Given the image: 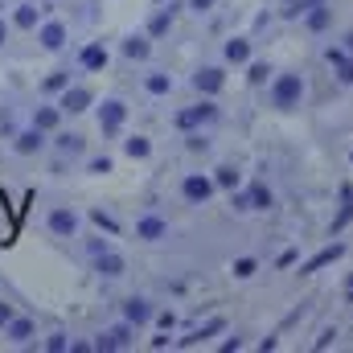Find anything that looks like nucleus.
I'll use <instances>...</instances> for the list:
<instances>
[{"mask_svg":"<svg viewBox=\"0 0 353 353\" xmlns=\"http://www.w3.org/2000/svg\"><path fill=\"white\" fill-rule=\"evenodd\" d=\"M300 99H304V79L300 74H279L271 83V107L292 111V107H300Z\"/></svg>","mask_w":353,"mask_h":353,"instance_id":"1","label":"nucleus"},{"mask_svg":"<svg viewBox=\"0 0 353 353\" xmlns=\"http://www.w3.org/2000/svg\"><path fill=\"white\" fill-rule=\"evenodd\" d=\"M218 119V107H214V99H201V103H193V107H185V111H176L173 123L181 132H193V128H201V123H214Z\"/></svg>","mask_w":353,"mask_h":353,"instance_id":"2","label":"nucleus"},{"mask_svg":"<svg viewBox=\"0 0 353 353\" xmlns=\"http://www.w3.org/2000/svg\"><path fill=\"white\" fill-rule=\"evenodd\" d=\"M181 193H185V201L189 205H205L210 197H214V181L201 173H189L185 181H181Z\"/></svg>","mask_w":353,"mask_h":353,"instance_id":"3","label":"nucleus"},{"mask_svg":"<svg viewBox=\"0 0 353 353\" xmlns=\"http://www.w3.org/2000/svg\"><path fill=\"white\" fill-rule=\"evenodd\" d=\"M123 119H128V107H123L119 99H103V107H99V128H103V136H115V132L123 128Z\"/></svg>","mask_w":353,"mask_h":353,"instance_id":"4","label":"nucleus"},{"mask_svg":"<svg viewBox=\"0 0 353 353\" xmlns=\"http://www.w3.org/2000/svg\"><path fill=\"white\" fill-rule=\"evenodd\" d=\"M128 345H132V321H123V325H115V329H107V333H99V341H94V350H99V353L128 350Z\"/></svg>","mask_w":353,"mask_h":353,"instance_id":"5","label":"nucleus"},{"mask_svg":"<svg viewBox=\"0 0 353 353\" xmlns=\"http://www.w3.org/2000/svg\"><path fill=\"white\" fill-rule=\"evenodd\" d=\"M66 37H70V29H66L62 21H46V25L37 29V41H41L46 50H62V46H66Z\"/></svg>","mask_w":353,"mask_h":353,"instance_id":"6","label":"nucleus"},{"mask_svg":"<svg viewBox=\"0 0 353 353\" xmlns=\"http://www.w3.org/2000/svg\"><path fill=\"white\" fill-rule=\"evenodd\" d=\"M50 230H54L58 239H74V234H79V218H74L70 210H50Z\"/></svg>","mask_w":353,"mask_h":353,"instance_id":"7","label":"nucleus"},{"mask_svg":"<svg viewBox=\"0 0 353 353\" xmlns=\"http://www.w3.org/2000/svg\"><path fill=\"white\" fill-rule=\"evenodd\" d=\"M136 234H140L144 243H157V239H165V234H169V222H165V218H157V214H144V218L136 222Z\"/></svg>","mask_w":353,"mask_h":353,"instance_id":"8","label":"nucleus"},{"mask_svg":"<svg viewBox=\"0 0 353 353\" xmlns=\"http://www.w3.org/2000/svg\"><path fill=\"white\" fill-rule=\"evenodd\" d=\"M341 255H345V247H341V243H333V247H325V251H316V255H312V259H308V263L300 267V275H316V271H321V267L337 263V259H341Z\"/></svg>","mask_w":353,"mask_h":353,"instance_id":"9","label":"nucleus"},{"mask_svg":"<svg viewBox=\"0 0 353 353\" xmlns=\"http://www.w3.org/2000/svg\"><path fill=\"white\" fill-rule=\"evenodd\" d=\"M123 321H132V325H148V321H152V304H148L144 296L123 300Z\"/></svg>","mask_w":353,"mask_h":353,"instance_id":"10","label":"nucleus"},{"mask_svg":"<svg viewBox=\"0 0 353 353\" xmlns=\"http://www.w3.org/2000/svg\"><path fill=\"white\" fill-rule=\"evenodd\" d=\"M222 83H226V79H222V70H218V66H201V70L193 74V87L201 90V94H218Z\"/></svg>","mask_w":353,"mask_h":353,"instance_id":"11","label":"nucleus"},{"mask_svg":"<svg viewBox=\"0 0 353 353\" xmlns=\"http://www.w3.org/2000/svg\"><path fill=\"white\" fill-rule=\"evenodd\" d=\"M94 271H99V275H107V279L123 275V255H119V251H111V247H107V251H99V255H94Z\"/></svg>","mask_w":353,"mask_h":353,"instance_id":"12","label":"nucleus"},{"mask_svg":"<svg viewBox=\"0 0 353 353\" xmlns=\"http://www.w3.org/2000/svg\"><path fill=\"white\" fill-rule=\"evenodd\" d=\"M62 111H70V115H79V111H87L90 107V90L87 87H66L62 90V103H58Z\"/></svg>","mask_w":353,"mask_h":353,"instance_id":"13","label":"nucleus"},{"mask_svg":"<svg viewBox=\"0 0 353 353\" xmlns=\"http://www.w3.org/2000/svg\"><path fill=\"white\" fill-rule=\"evenodd\" d=\"M12 148H17L21 157H33V152H41V148H46V132H41V128H29V132H21V136H17V144H12Z\"/></svg>","mask_w":353,"mask_h":353,"instance_id":"14","label":"nucleus"},{"mask_svg":"<svg viewBox=\"0 0 353 353\" xmlns=\"http://www.w3.org/2000/svg\"><path fill=\"white\" fill-rule=\"evenodd\" d=\"M325 58H329V66L337 70V79H341V83H353V54H350V50H329Z\"/></svg>","mask_w":353,"mask_h":353,"instance_id":"15","label":"nucleus"},{"mask_svg":"<svg viewBox=\"0 0 353 353\" xmlns=\"http://www.w3.org/2000/svg\"><path fill=\"white\" fill-rule=\"evenodd\" d=\"M58 123H62V107H37V111H33V128L54 132Z\"/></svg>","mask_w":353,"mask_h":353,"instance_id":"16","label":"nucleus"},{"mask_svg":"<svg viewBox=\"0 0 353 353\" xmlns=\"http://www.w3.org/2000/svg\"><path fill=\"white\" fill-rule=\"evenodd\" d=\"M4 337H8V341H29V337H33V321H29V316H12V321L4 325Z\"/></svg>","mask_w":353,"mask_h":353,"instance_id":"17","label":"nucleus"},{"mask_svg":"<svg viewBox=\"0 0 353 353\" xmlns=\"http://www.w3.org/2000/svg\"><path fill=\"white\" fill-rule=\"evenodd\" d=\"M173 21H176V8H161V12L148 21V37H165V33L173 29Z\"/></svg>","mask_w":353,"mask_h":353,"instance_id":"18","label":"nucleus"},{"mask_svg":"<svg viewBox=\"0 0 353 353\" xmlns=\"http://www.w3.org/2000/svg\"><path fill=\"white\" fill-rule=\"evenodd\" d=\"M247 58H251V41H247V37H230V41H226V62L243 66Z\"/></svg>","mask_w":353,"mask_h":353,"instance_id":"19","label":"nucleus"},{"mask_svg":"<svg viewBox=\"0 0 353 353\" xmlns=\"http://www.w3.org/2000/svg\"><path fill=\"white\" fill-rule=\"evenodd\" d=\"M79 66H83V70H103V66H107V50H103V46H87V50L79 54Z\"/></svg>","mask_w":353,"mask_h":353,"instance_id":"20","label":"nucleus"},{"mask_svg":"<svg viewBox=\"0 0 353 353\" xmlns=\"http://www.w3.org/2000/svg\"><path fill=\"white\" fill-rule=\"evenodd\" d=\"M148 54H152L148 37H128V41H123V58H132V62H144Z\"/></svg>","mask_w":353,"mask_h":353,"instance_id":"21","label":"nucleus"},{"mask_svg":"<svg viewBox=\"0 0 353 353\" xmlns=\"http://www.w3.org/2000/svg\"><path fill=\"white\" fill-rule=\"evenodd\" d=\"M123 152H128L132 161H144V157L152 152V140H148V136H128V140H123Z\"/></svg>","mask_w":353,"mask_h":353,"instance_id":"22","label":"nucleus"},{"mask_svg":"<svg viewBox=\"0 0 353 353\" xmlns=\"http://www.w3.org/2000/svg\"><path fill=\"white\" fill-rule=\"evenodd\" d=\"M83 148H87V140H83L79 132H62V136H58V152H66V157H79Z\"/></svg>","mask_w":353,"mask_h":353,"instance_id":"23","label":"nucleus"},{"mask_svg":"<svg viewBox=\"0 0 353 353\" xmlns=\"http://www.w3.org/2000/svg\"><path fill=\"white\" fill-rule=\"evenodd\" d=\"M222 329H226V321H222V316H214V321H205V325L185 341V345H197V341H205V337H214V333H222Z\"/></svg>","mask_w":353,"mask_h":353,"instance_id":"24","label":"nucleus"},{"mask_svg":"<svg viewBox=\"0 0 353 353\" xmlns=\"http://www.w3.org/2000/svg\"><path fill=\"white\" fill-rule=\"evenodd\" d=\"M247 193H251V210H271V201H275V193L267 185H251Z\"/></svg>","mask_w":353,"mask_h":353,"instance_id":"25","label":"nucleus"},{"mask_svg":"<svg viewBox=\"0 0 353 353\" xmlns=\"http://www.w3.org/2000/svg\"><path fill=\"white\" fill-rule=\"evenodd\" d=\"M341 201H345V205H341V214L333 218V234H337V230H341V226H345V222L353 218V189H350V185L341 189Z\"/></svg>","mask_w":353,"mask_h":353,"instance_id":"26","label":"nucleus"},{"mask_svg":"<svg viewBox=\"0 0 353 353\" xmlns=\"http://www.w3.org/2000/svg\"><path fill=\"white\" fill-rule=\"evenodd\" d=\"M12 25H17V29H33V25H37V4H21L17 17H12Z\"/></svg>","mask_w":353,"mask_h":353,"instance_id":"27","label":"nucleus"},{"mask_svg":"<svg viewBox=\"0 0 353 353\" xmlns=\"http://www.w3.org/2000/svg\"><path fill=\"white\" fill-rule=\"evenodd\" d=\"M304 17H308V29H316V33H321V29L329 25V8H325V0H321V4H312Z\"/></svg>","mask_w":353,"mask_h":353,"instance_id":"28","label":"nucleus"},{"mask_svg":"<svg viewBox=\"0 0 353 353\" xmlns=\"http://www.w3.org/2000/svg\"><path fill=\"white\" fill-rule=\"evenodd\" d=\"M144 87H148V94H169V90H173V79H169V74H148Z\"/></svg>","mask_w":353,"mask_h":353,"instance_id":"29","label":"nucleus"},{"mask_svg":"<svg viewBox=\"0 0 353 353\" xmlns=\"http://www.w3.org/2000/svg\"><path fill=\"white\" fill-rule=\"evenodd\" d=\"M214 185H222V189H234V185H239V169H234V165H222V169H214Z\"/></svg>","mask_w":353,"mask_h":353,"instance_id":"30","label":"nucleus"},{"mask_svg":"<svg viewBox=\"0 0 353 353\" xmlns=\"http://www.w3.org/2000/svg\"><path fill=\"white\" fill-rule=\"evenodd\" d=\"M90 222H94L99 230H107V234H119V222H115L111 214H103V210H90Z\"/></svg>","mask_w":353,"mask_h":353,"instance_id":"31","label":"nucleus"},{"mask_svg":"<svg viewBox=\"0 0 353 353\" xmlns=\"http://www.w3.org/2000/svg\"><path fill=\"white\" fill-rule=\"evenodd\" d=\"M267 74H271V66L267 62H251V70H247V79H251V87H263Z\"/></svg>","mask_w":353,"mask_h":353,"instance_id":"32","label":"nucleus"},{"mask_svg":"<svg viewBox=\"0 0 353 353\" xmlns=\"http://www.w3.org/2000/svg\"><path fill=\"white\" fill-rule=\"evenodd\" d=\"M41 87H46V90H66V87H70V70H58V74H50Z\"/></svg>","mask_w":353,"mask_h":353,"instance_id":"33","label":"nucleus"},{"mask_svg":"<svg viewBox=\"0 0 353 353\" xmlns=\"http://www.w3.org/2000/svg\"><path fill=\"white\" fill-rule=\"evenodd\" d=\"M230 271H234L239 279H251V275L259 271V263H255V259H234V267H230Z\"/></svg>","mask_w":353,"mask_h":353,"instance_id":"34","label":"nucleus"},{"mask_svg":"<svg viewBox=\"0 0 353 353\" xmlns=\"http://www.w3.org/2000/svg\"><path fill=\"white\" fill-rule=\"evenodd\" d=\"M185 148H189V152H205V148H210V140H205V136H197V132H189Z\"/></svg>","mask_w":353,"mask_h":353,"instance_id":"35","label":"nucleus"},{"mask_svg":"<svg viewBox=\"0 0 353 353\" xmlns=\"http://www.w3.org/2000/svg\"><path fill=\"white\" fill-rule=\"evenodd\" d=\"M46 350H50V353H62V350H70V341H66V333H54V337L46 341Z\"/></svg>","mask_w":353,"mask_h":353,"instance_id":"36","label":"nucleus"},{"mask_svg":"<svg viewBox=\"0 0 353 353\" xmlns=\"http://www.w3.org/2000/svg\"><path fill=\"white\" fill-rule=\"evenodd\" d=\"M230 205H234L239 214H247V210H251V193H230Z\"/></svg>","mask_w":353,"mask_h":353,"instance_id":"37","label":"nucleus"},{"mask_svg":"<svg viewBox=\"0 0 353 353\" xmlns=\"http://www.w3.org/2000/svg\"><path fill=\"white\" fill-rule=\"evenodd\" d=\"M87 169H90L94 176H103V173H111V161H107V157H94V161H90Z\"/></svg>","mask_w":353,"mask_h":353,"instance_id":"38","label":"nucleus"},{"mask_svg":"<svg viewBox=\"0 0 353 353\" xmlns=\"http://www.w3.org/2000/svg\"><path fill=\"white\" fill-rule=\"evenodd\" d=\"M12 316H17V308H12V304H4V300H0V329H4V325H8V321H12Z\"/></svg>","mask_w":353,"mask_h":353,"instance_id":"39","label":"nucleus"},{"mask_svg":"<svg viewBox=\"0 0 353 353\" xmlns=\"http://www.w3.org/2000/svg\"><path fill=\"white\" fill-rule=\"evenodd\" d=\"M107 247H111L107 239H90V243H87V251H90V255H99V251H107Z\"/></svg>","mask_w":353,"mask_h":353,"instance_id":"40","label":"nucleus"},{"mask_svg":"<svg viewBox=\"0 0 353 353\" xmlns=\"http://www.w3.org/2000/svg\"><path fill=\"white\" fill-rule=\"evenodd\" d=\"M210 4H214V0H189V8H193V12H205Z\"/></svg>","mask_w":353,"mask_h":353,"instance_id":"41","label":"nucleus"},{"mask_svg":"<svg viewBox=\"0 0 353 353\" xmlns=\"http://www.w3.org/2000/svg\"><path fill=\"white\" fill-rule=\"evenodd\" d=\"M345 50H350V54H353V29H350V33H345Z\"/></svg>","mask_w":353,"mask_h":353,"instance_id":"42","label":"nucleus"},{"mask_svg":"<svg viewBox=\"0 0 353 353\" xmlns=\"http://www.w3.org/2000/svg\"><path fill=\"white\" fill-rule=\"evenodd\" d=\"M4 37H8V25H4V21H0V46H4Z\"/></svg>","mask_w":353,"mask_h":353,"instance_id":"43","label":"nucleus"}]
</instances>
